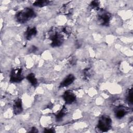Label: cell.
<instances>
[{
  "instance_id": "6da1fadb",
  "label": "cell",
  "mask_w": 133,
  "mask_h": 133,
  "mask_svg": "<svg viewBox=\"0 0 133 133\" xmlns=\"http://www.w3.org/2000/svg\"><path fill=\"white\" fill-rule=\"evenodd\" d=\"M35 16V12L31 8H25L18 12L15 16L16 20L20 23H24Z\"/></svg>"
},
{
  "instance_id": "7a4b0ae2",
  "label": "cell",
  "mask_w": 133,
  "mask_h": 133,
  "mask_svg": "<svg viewBox=\"0 0 133 133\" xmlns=\"http://www.w3.org/2000/svg\"><path fill=\"white\" fill-rule=\"evenodd\" d=\"M112 121L111 118L105 115L101 116L97 124V128L101 132H105L111 128Z\"/></svg>"
},
{
  "instance_id": "3957f363",
  "label": "cell",
  "mask_w": 133,
  "mask_h": 133,
  "mask_svg": "<svg viewBox=\"0 0 133 133\" xmlns=\"http://www.w3.org/2000/svg\"><path fill=\"white\" fill-rule=\"evenodd\" d=\"M49 39L51 40V46L53 47H59L61 45L63 41V36L55 30H52L49 33Z\"/></svg>"
},
{
  "instance_id": "277c9868",
  "label": "cell",
  "mask_w": 133,
  "mask_h": 133,
  "mask_svg": "<svg viewBox=\"0 0 133 133\" xmlns=\"http://www.w3.org/2000/svg\"><path fill=\"white\" fill-rule=\"evenodd\" d=\"M111 14L108 11L101 9L98 13L97 18L100 24L103 26H108L110 21Z\"/></svg>"
},
{
  "instance_id": "5b68a950",
  "label": "cell",
  "mask_w": 133,
  "mask_h": 133,
  "mask_svg": "<svg viewBox=\"0 0 133 133\" xmlns=\"http://www.w3.org/2000/svg\"><path fill=\"white\" fill-rule=\"evenodd\" d=\"M24 77L21 68H16L13 69L10 73V81L12 83H19L21 82Z\"/></svg>"
},
{
  "instance_id": "8992f818",
  "label": "cell",
  "mask_w": 133,
  "mask_h": 133,
  "mask_svg": "<svg viewBox=\"0 0 133 133\" xmlns=\"http://www.w3.org/2000/svg\"><path fill=\"white\" fill-rule=\"evenodd\" d=\"M63 98L65 103L68 104L72 103L76 99L75 94L71 91H66L63 95Z\"/></svg>"
},
{
  "instance_id": "52a82bcc",
  "label": "cell",
  "mask_w": 133,
  "mask_h": 133,
  "mask_svg": "<svg viewBox=\"0 0 133 133\" xmlns=\"http://www.w3.org/2000/svg\"><path fill=\"white\" fill-rule=\"evenodd\" d=\"M37 34V30L34 26L28 27L24 32V37L27 40H31Z\"/></svg>"
},
{
  "instance_id": "ba28073f",
  "label": "cell",
  "mask_w": 133,
  "mask_h": 133,
  "mask_svg": "<svg viewBox=\"0 0 133 133\" xmlns=\"http://www.w3.org/2000/svg\"><path fill=\"white\" fill-rule=\"evenodd\" d=\"M114 112L116 117L121 119L124 117L128 113V109L124 107L119 106L115 108Z\"/></svg>"
},
{
  "instance_id": "9c48e42d",
  "label": "cell",
  "mask_w": 133,
  "mask_h": 133,
  "mask_svg": "<svg viewBox=\"0 0 133 133\" xmlns=\"http://www.w3.org/2000/svg\"><path fill=\"white\" fill-rule=\"evenodd\" d=\"M75 80V77L73 74L68 75L60 83V87H65L71 85Z\"/></svg>"
},
{
  "instance_id": "30bf717a",
  "label": "cell",
  "mask_w": 133,
  "mask_h": 133,
  "mask_svg": "<svg viewBox=\"0 0 133 133\" xmlns=\"http://www.w3.org/2000/svg\"><path fill=\"white\" fill-rule=\"evenodd\" d=\"M13 111L16 114H19L22 111V102L20 99H17L14 103Z\"/></svg>"
},
{
  "instance_id": "8fae6325",
  "label": "cell",
  "mask_w": 133,
  "mask_h": 133,
  "mask_svg": "<svg viewBox=\"0 0 133 133\" xmlns=\"http://www.w3.org/2000/svg\"><path fill=\"white\" fill-rule=\"evenodd\" d=\"M27 79L29 81V82L33 85V86H35L37 84V81L34 75V74L33 73H30L29 74L27 77H26Z\"/></svg>"
},
{
  "instance_id": "7c38bea8",
  "label": "cell",
  "mask_w": 133,
  "mask_h": 133,
  "mask_svg": "<svg viewBox=\"0 0 133 133\" xmlns=\"http://www.w3.org/2000/svg\"><path fill=\"white\" fill-rule=\"evenodd\" d=\"M50 3V1H42V0L37 1L33 3V5L36 7H43L48 5Z\"/></svg>"
},
{
  "instance_id": "4fadbf2b",
  "label": "cell",
  "mask_w": 133,
  "mask_h": 133,
  "mask_svg": "<svg viewBox=\"0 0 133 133\" xmlns=\"http://www.w3.org/2000/svg\"><path fill=\"white\" fill-rule=\"evenodd\" d=\"M66 112V109H65L64 107H63V108L59 112V113H58V114H57V115H56V118L57 119V120L61 119L64 117V116L65 115Z\"/></svg>"
},
{
  "instance_id": "5bb4252c",
  "label": "cell",
  "mask_w": 133,
  "mask_h": 133,
  "mask_svg": "<svg viewBox=\"0 0 133 133\" xmlns=\"http://www.w3.org/2000/svg\"><path fill=\"white\" fill-rule=\"evenodd\" d=\"M126 99L128 101V103L129 102L130 104L132 103V89L130 88V89H129V90L127 92V96H126Z\"/></svg>"
},
{
  "instance_id": "9a60e30c",
  "label": "cell",
  "mask_w": 133,
  "mask_h": 133,
  "mask_svg": "<svg viewBox=\"0 0 133 133\" xmlns=\"http://www.w3.org/2000/svg\"><path fill=\"white\" fill-rule=\"evenodd\" d=\"M90 70H89V68H86L85 69L84 71H83V75H84V77L85 78H86V79H88L90 76Z\"/></svg>"
},
{
  "instance_id": "2e32d148",
  "label": "cell",
  "mask_w": 133,
  "mask_h": 133,
  "mask_svg": "<svg viewBox=\"0 0 133 133\" xmlns=\"http://www.w3.org/2000/svg\"><path fill=\"white\" fill-rule=\"evenodd\" d=\"M90 6L92 8H97L98 7V2L96 1L91 2V3H90Z\"/></svg>"
},
{
  "instance_id": "e0dca14e",
  "label": "cell",
  "mask_w": 133,
  "mask_h": 133,
  "mask_svg": "<svg viewBox=\"0 0 133 133\" xmlns=\"http://www.w3.org/2000/svg\"><path fill=\"white\" fill-rule=\"evenodd\" d=\"M37 48L36 46L33 45L32 46H31V47L30 48L29 51V52H31V53H34V52H35L36 51H37Z\"/></svg>"
},
{
  "instance_id": "ac0fdd59",
  "label": "cell",
  "mask_w": 133,
  "mask_h": 133,
  "mask_svg": "<svg viewBox=\"0 0 133 133\" xmlns=\"http://www.w3.org/2000/svg\"><path fill=\"white\" fill-rule=\"evenodd\" d=\"M38 130L34 127H33L32 129H31V130L30 131V132H37Z\"/></svg>"
},
{
  "instance_id": "d6986e66",
  "label": "cell",
  "mask_w": 133,
  "mask_h": 133,
  "mask_svg": "<svg viewBox=\"0 0 133 133\" xmlns=\"http://www.w3.org/2000/svg\"><path fill=\"white\" fill-rule=\"evenodd\" d=\"M52 129H51V128L48 129V130H46V129H45V132H54V130H52Z\"/></svg>"
}]
</instances>
